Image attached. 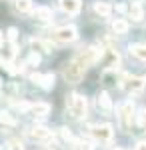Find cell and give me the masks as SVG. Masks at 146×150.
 Returning <instances> with one entry per match:
<instances>
[{"instance_id":"obj_7","label":"cell","mask_w":146,"mask_h":150,"mask_svg":"<svg viewBox=\"0 0 146 150\" xmlns=\"http://www.w3.org/2000/svg\"><path fill=\"white\" fill-rule=\"evenodd\" d=\"M144 86H146V78L144 76H132V78H126L124 80V88L128 90V92H142L144 90Z\"/></svg>"},{"instance_id":"obj_25","label":"cell","mask_w":146,"mask_h":150,"mask_svg":"<svg viewBox=\"0 0 146 150\" xmlns=\"http://www.w3.org/2000/svg\"><path fill=\"white\" fill-rule=\"evenodd\" d=\"M40 62V56L36 54V52H32L30 56H28V64H38Z\"/></svg>"},{"instance_id":"obj_18","label":"cell","mask_w":146,"mask_h":150,"mask_svg":"<svg viewBox=\"0 0 146 150\" xmlns=\"http://www.w3.org/2000/svg\"><path fill=\"white\" fill-rule=\"evenodd\" d=\"M0 122H2L4 126H16V124H18V120H16L10 112H0Z\"/></svg>"},{"instance_id":"obj_19","label":"cell","mask_w":146,"mask_h":150,"mask_svg":"<svg viewBox=\"0 0 146 150\" xmlns=\"http://www.w3.org/2000/svg\"><path fill=\"white\" fill-rule=\"evenodd\" d=\"M130 52H132L136 58L146 60V44H134V46H130Z\"/></svg>"},{"instance_id":"obj_9","label":"cell","mask_w":146,"mask_h":150,"mask_svg":"<svg viewBox=\"0 0 146 150\" xmlns=\"http://www.w3.org/2000/svg\"><path fill=\"white\" fill-rule=\"evenodd\" d=\"M102 54H104V58H102V64L106 66L108 70H112L116 64H118V60H120V56H118V52L116 50H112V48H108V50H102Z\"/></svg>"},{"instance_id":"obj_12","label":"cell","mask_w":146,"mask_h":150,"mask_svg":"<svg viewBox=\"0 0 146 150\" xmlns=\"http://www.w3.org/2000/svg\"><path fill=\"white\" fill-rule=\"evenodd\" d=\"M30 112H32L34 116H46L50 112V104H46V102L32 104V106H30Z\"/></svg>"},{"instance_id":"obj_30","label":"cell","mask_w":146,"mask_h":150,"mask_svg":"<svg viewBox=\"0 0 146 150\" xmlns=\"http://www.w3.org/2000/svg\"><path fill=\"white\" fill-rule=\"evenodd\" d=\"M4 46V34H2V32H0V48Z\"/></svg>"},{"instance_id":"obj_21","label":"cell","mask_w":146,"mask_h":150,"mask_svg":"<svg viewBox=\"0 0 146 150\" xmlns=\"http://www.w3.org/2000/svg\"><path fill=\"white\" fill-rule=\"evenodd\" d=\"M14 6L18 12H30L32 10V0H16Z\"/></svg>"},{"instance_id":"obj_10","label":"cell","mask_w":146,"mask_h":150,"mask_svg":"<svg viewBox=\"0 0 146 150\" xmlns=\"http://www.w3.org/2000/svg\"><path fill=\"white\" fill-rule=\"evenodd\" d=\"M60 2V8L66 12V14H78L82 2L80 0H58Z\"/></svg>"},{"instance_id":"obj_6","label":"cell","mask_w":146,"mask_h":150,"mask_svg":"<svg viewBox=\"0 0 146 150\" xmlns=\"http://www.w3.org/2000/svg\"><path fill=\"white\" fill-rule=\"evenodd\" d=\"M26 136L34 142H52V132L44 126H30L26 130Z\"/></svg>"},{"instance_id":"obj_26","label":"cell","mask_w":146,"mask_h":150,"mask_svg":"<svg viewBox=\"0 0 146 150\" xmlns=\"http://www.w3.org/2000/svg\"><path fill=\"white\" fill-rule=\"evenodd\" d=\"M6 36H8L10 42H14V40H16V28H10V30L6 32Z\"/></svg>"},{"instance_id":"obj_22","label":"cell","mask_w":146,"mask_h":150,"mask_svg":"<svg viewBox=\"0 0 146 150\" xmlns=\"http://www.w3.org/2000/svg\"><path fill=\"white\" fill-rule=\"evenodd\" d=\"M116 72H112V70H106L104 72V76H102V82L106 84V86H112V84H116Z\"/></svg>"},{"instance_id":"obj_3","label":"cell","mask_w":146,"mask_h":150,"mask_svg":"<svg viewBox=\"0 0 146 150\" xmlns=\"http://www.w3.org/2000/svg\"><path fill=\"white\" fill-rule=\"evenodd\" d=\"M68 112L72 118H82L86 114V98L80 94H70L68 96Z\"/></svg>"},{"instance_id":"obj_15","label":"cell","mask_w":146,"mask_h":150,"mask_svg":"<svg viewBox=\"0 0 146 150\" xmlns=\"http://www.w3.org/2000/svg\"><path fill=\"white\" fill-rule=\"evenodd\" d=\"M98 106H100L102 110H106V112H110L112 110V102H110V96L106 92H102L100 96H98Z\"/></svg>"},{"instance_id":"obj_4","label":"cell","mask_w":146,"mask_h":150,"mask_svg":"<svg viewBox=\"0 0 146 150\" xmlns=\"http://www.w3.org/2000/svg\"><path fill=\"white\" fill-rule=\"evenodd\" d=\"M118 118H120V124H122L124 130L132 128V118H134V104L130 102H124L120 108H118Z\"/></svg>"},{"instance_id":"obj_13","label":"cell","mask_w":146,"mask_h":150,"mask_svg":"<svg viewBox=\"0 0 146 150\" xmlns=\"http://www.w3.org/2000/svg\"><path fill=\"white\" fill-rule=\"evenodd\" d=\"M94 10H96V14H100V16H104V18H108L110 12H112V8H110L106 2H96V4H94Z\"/></svg>"},{"instance_id":"obj_1","label":"cell","mask_w":146,"mask_h":150,"mask_svg":"<svg viewBox=\"0 0 146 150\" xmlns=\"http://www.w3.org/2000/svg\"><path fill=\"white\" fill-rule=\"evenodd\" d=\"M100 58H102V50H98V48H94V46H88V48H84V50H80L78 54L64 66V70H62L64 80L68 84H78L82 80V76H84V72L92 64H96Z\"/></svg>"},{"instance_id":"obj_27","label":"cell","mask_w":146,"mask_h":150,"mask_svg":"<svg viewBox=\"0 0 146 150\" xmlns=\"http://www.w3.org/2000/svg\"><path fill=\"white\" fill-rule=\"evenodd\" d=\"M138 122H140V126L146 130V108L142 110V114H140V120H138Z\"/></svg>"},{"instance_id":"obj_24","label":"cell","mask_w":146,"mask_h":150,"mask_svg":"<svg viewBox=\"0 0 146 150\" xmlns=\"http://www.w3.org/2000/svg\"><path fill=\"white\" fill-rule=\"evenodd\" d=\"M60 134H62V138L66 140V142H74V138H72V134L68 132V128H60Z\"/></svg>"},{"instance_id":"obj_31","label":"cell","mask_w":146,"mask_h":150,"mask_svg":"<svg viewBox=\"0 0 146 150\" xmlns=\"http://www.w3.org/2000/svg\"><path fill=\"white\" fill-rule=\"evenodd\" d=\"M114 150H122V148H114Z\"/></svg>"},{"instance_id":"obj_5","label":"cell","mask_w":146,"mask_h":150,"mask_svg":"<svg viewBox=\"0 0 146 150\" xmlns=\"http://www.w3.org/2000/svg\"><path fill=\"white\" fill-rule=\"evenodd\" d=\"M90 134H92V138L98 140V142H110L114 136V130L110 124H98V126L90 128Z\"/></svg>"},{"instance_id":"obj_29","label":"cell","mask_w":146,"mask_h":150,"mask_svg":"<svg viewBox=\"0 0 146 150\" xmlns=\"http://www.w3.org/2000/svg\"><path fill=\"white\" fill-rule=\"evenodd\" d=\"M116 10H118V12H124V10H126V6H124V4H118V6H116Z\"/></svg>"},{"instance_id":"obj_16","label":"cell","mask_w":146,"mask_h":150,"mask_svg":"<svg viewBox=\"0 0 146 150\" xmlns=\"http://www.w3.org/2000/svg\"><path fill=\"white\" fill-rule=\"evenodd\" d=\"M30 46H32L34 52H36V50L50 52V44H48V42H42V40H38V38H32V40H30Z\"/></svg>"},{"instance_id":"obj_20","label":"cell","mask_w":146,"mask_h":150,"mask_svg":"<svg viewBox=\"0 0 146 150\" xmlns=\"http://www.w3.org/2000/svg\"><path fill=\"white\" fill-rule=\"evenodd\" d=\"M112 30L116 34H126V32H128V22H124V20H114Z\"/></svg>"},{"instance_id":"obj_14","label":"cell","mask_w":146,"mask_h":150,"mask_svg":"<svg viewBox=\"0 0 146 150\" xmlns=\"http://www.w3.org/2000/svg\"><path fill=\"white\" fill-rule=\"evenodd\" d=\"M130 16H132V20H142V16H144V12H142V4L140 2H134L132 6H130Z\"/></svg>"},{"instance_id":"obj_23","label":"cell","mask_w":146,"mask_h":150,"mask_svg":"<svg viewBox=\"0 0 146 150\" xmlns=\"http://www.w3.org/2000/svg\"><path fill=\"white\" fill-rule=\"evenodd\" d=\"M8 150H24V146H22L20 140L12 138V140H8Z\"/></svg>"},{"instance_id":"obj_8","label":"cell","mask_w":146,"mask_h":150,"mask_svg":"<svg viewBox=\"0 0 146 150\" xmlns=\"http://www.w3.org/2000/svg\"><path fill=\"white\" fill-rule=\"evenodd\" d=\"M30 80L34 84H38V86H42L44 90H50L52 86H54V74H38V72H34L32 76H30Z\"/></svg>"},{"instance_id":"obj_2","label":"cell","mask_w":146,"mask_h":150,"mask_svg":"<svg viewBox=\"0 0 146 150\" xmlns=\"http://www.w3.org/2000/svg\"><path fill=\"white\" fill-rule=\"evenodd\" d=\"M50 38L54 42H62V44H68V42H74L78 38V30L74 26H60L56 30L50 32Z\"/></svg>"},{"instance_id":"obj_28","label":"cell","mask_w":146,"mask_h":150,"mask_svg":"<svg viewBox=\"0 0 146 150\" xmlns=\"http://www.w3.org/2000/svg\"><path fill=\"white\" fill-rule=\"evenodd\" d=\"M136 150H146V142H138L136 144Z\"/></svg>"},{"instance_id":"obj_11","label":"cell","mask_w":146,"mask_h":150,"mask_svg":"<svg viewBox=\"0 0 146 150\" xmlns=\"http://www.w3.org/2000/svg\"><path fill=\"white\" fill-rule=\"evenodd\" d=\"M32 14H34V18H36V20H42V22H46V20H52V16H54V12L50 10L48 6H38V8H36Z\"/></svg>"},{"instance_id":"obj_17","label":"cell","mask_w":146,"mask_h":150,"mask_svg":"<svg viewBox=\"0 0 146 150\" xmlns=\"http://www.w3.org/2000/svg\"><path fill=\"white\" fill-rule=\"evenodd\" d=\"M2 48H4V46H2ZM14 56H16V44H14V42H10L8 46L2 50V58H4L6 62H10V60H12Z\"/></svg>"}]
</instances>
